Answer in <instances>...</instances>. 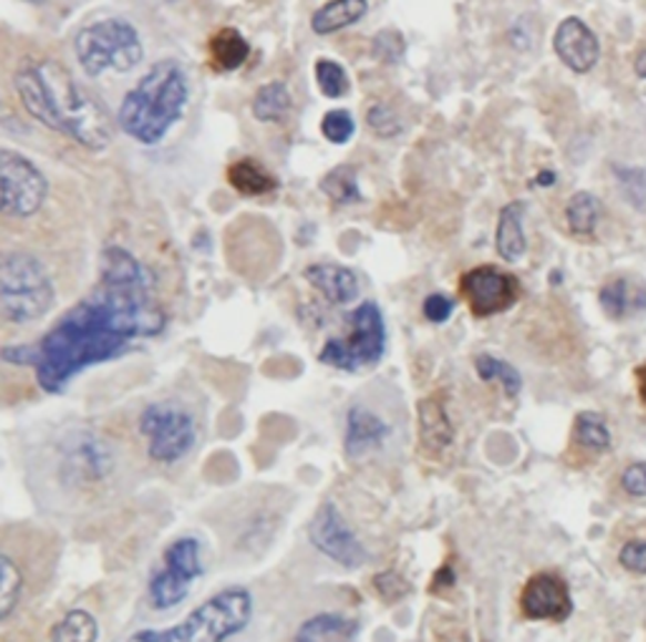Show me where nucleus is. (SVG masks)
Listing matches in <instances>:
<instances>
[{"mask_svg": "<svg viewBox=\"0 0 646 642\" xmlns=\"http://www.w3.org/2000/svg\"><path fill=\"white\" fill-rule=\"evenodd\" d=\"M162 328L165 310L154 296L152 272L124 247H106L91 296L71 308L39 343L8 348L3 358L33 365L41 389L59 393L81 371L112 361Z\"/></svg>", "mask_w": 646, "mask_h": 642, "instance_id": "1", "label": "nucleus"}, {"mask_svg": "<svg viewBox=\"0 0 646 642\" xmlns=\"http://www.w3.org/2000/svg\"><path fill=\"white\" fill-rule=\"evenodd\" d=\"M16 91L25 112L51 132L69 136L91 152L112 144V116L59 61L25 59L16 73Z\"/></svg>", "mask_w": 646, "mask_h": 642, "instance_id": "2", "label": "nucleus"}, {"mask_svg": "<svg viewBox=\"0 0 646 642\" xmlns=\"http://www.w3.org/2000/svg\"><path fill=\"white\" fill-rule=\"evenodd\" d=\"M187 79L175 61L162 59L124 96L116 122L134 142L154 146L170 134L187 106Z\"/></svg>", "mask_w": 646, "mask_h": 642, "instance_id": "3", "label": "nucleus"}, {"mask_svg": "<svg viewBox=\"0 0 646 642\" xmlns=\"http://www.w3.org/2000/svg\"><path fill=\"white\" fill-rule=\"evenodd\" d=\"M253 594L245 587H227L195 608L177 625L140 630L126 642H227L248 628Z\"/></svg>", "mask_w": 646, "mask_h": 642, "instance_id": "4", "label": "nucleus"}, {"mask_svg": "<svg viewBox=\"0 0 646 642\" xmlns=\"http://www.w3.org/2000/svg\"><path fill=\"white\" fill-rule=\"evenodd\" d=\"M57 290L45 265L29 252L0 255V315L16 325L41 320L53 308Z\"/></svg>", "mask_w": 646, "mask_h": 642, "instance_id": "5", "label": "nucleus"}, {"mask_svg": "<svg viewBox=\"0 0 646 642\" xmlns=\"http://www.w3.org/2000/svg\"><path fill=\"white\" fill-rule=\"evenodd\" d=\"M74 53L86 76L99 79L106 71L126 73L142 61L144 49L134 25L124 18H104L81 29Z\"/></svg>", "mask_w": 646, "mask_h": 642, "instance_id": "6", "label": "nucleus"}, {"mask_svg": "<svg viewBox=\"0 0 646 642\" xmlns=\"http://www.w3.org/2000/svg\"><path fill=\"white\" fill-rule=\"evenodd\" d=\"M387 348V328L377 302H361L351 315V328L343 338H331L318 353L321 363L339 371H361L377 365Z\"/></svg>", "mask_w": 646, "mask_h": 642, "instance_id": "7", "label": "nucleus"}, {"mask_svg": "<svg viewBox=\"0 0 646 642\" xmlns=\"http://www.w3.org/2000/svg\"><path fill=\"white\" fill-rule=\"evenodd\" d=\"M140 431L147 438V454L157 464H175L193 452L197 426L189 411L177 403H150L140 416Z\"/></svg>", "mask_w": 646, "mask_h": 642, "instance_id": "8", "label": "nucleus"}, {"mask_svg": "<svg viewBox=\"0 0 646 642\" xmlns=\"http://www.w3.org/2000/svg\"><path fill=\"white\" fill-rule=\"evenodd\" d=\"M203 574V545L195 537H180L167 547L162 567L150 580V602L154 610H172L187 600L193 584Z\"/></svg>", "mask_w": 646, "mask_h": 642, "instance_id": "9", "label": "nucleus"}, {"mask_svg": "<svg viewBox=\"0 0 646 642\" xmlns=\"http://www.w3.org/2000/svg\"><path fill=\"white\" fill-rule=\"evenodd\" d=\"M49 197V182L23 154L0 149V217H31Z\"/></svg>", "mask_w": 646, "mask_h": 642, "instance_id": "10", "label": "nucleus"}, {"mask_svg": "<svg viewBox=\"0 0 646 642\" xmlns=\"http://www.w3.org/2000/svg\"><path fill=\"white\" fill-rule=\"evenodd\" d=\"M308 539L324 557H329L331 562L341 567H349V570H357L369 557L361 539L353 535L349 521L343 519L341 509L334 501L318 507L311 527H308Z\"/></svg>", "mask_w": 646, "mask_h": 642, "instance_id": "11", "label": "nucleus"}, {"mask_svg": "<svg viewBox=\"0 0 646 642\" xmlns=\"http://www.w3.org/2000/svg\"><path fill=\"white\" fill-rule=\"evenodd\" d=\"M460 292L472 315L493 318L515 306L521 298V286L513 275L498 270L493 265H482V268H472L462 275Z\"/></svg>", "mask_w": 646, "mask_h": 642, "instance_id": "12", "label": "nucleus"}, {"mask_svg": "<svg viewBox=\"0 0 646 642\" xmlns=\"http://www.w3.org/2000/svg\"><path fill=\"white\" fill-rule=\"evenodd\" d=\"M521 612L527 620L563 622L571 614V594L558 574L539 572L521 592Z\"/></svg>", "mask_w": 646, "mask_h": 642, "instance_id": "13", "label": "nucleus"}, {"mask_svg": "<svg viewBox=\"0 0 646 642\" xmlns=\"http://www.w3.org/2000/svg\"><path fill=\"white\" fill-rule=\"evenodd\" d=\"M553 49L573 73H588L602 59V43L578 15H568L566 21L558 23L553 33Z\"/></svg>", "mask_w": 646, "mask_h": 642, "instance_id": "14", "label": "nucleus"}, {"mask_svg": "<svg viewBox=\"0 0 646 642\" xmlns=\"http://www.w3.org/2000/svg\"><path fill=\"white\" fill-rule=\"evenodd\" d=\"M391 428L384 418L367 406H351L346 414V454L351 458L367 456L375 448L384 446Z\"/></svg>", "mask_w": 646, "mask_h": 642, "instance_id": "15", "label": "nucleus"}, {"mask_svg": "<svg viewBox=\"0 0 646 642\" xmlns=\"http://www.w3.org/2000/svg\"><path fill=\"white\" fill-rule=\"evenodd\" d=\"M304 278L331 306H349L359 298V278L336 262H318L306 268Z\"/></svg>", "mask_w": 646, "mask_h": 642, "instance_id": "16", "label": "nucleus"}, {"mask_svg": "<svg viewBox=\"0 0 646 642\" xmlns=\"http://www.w3.org/2000/svg\"><path fill=\"white\" fill-rule=\"evenodd\" d=\"M604 313L612 320H626L646 310V286L642 280L614 278L598 292Z\"/></svg>", "mask_w": 646, "mask_h": 642, "instance_id": "17", "label": "nucleus"}, {"mask_svg": "<svg viewBox=\"0 0 646 642\" xmlns=\"http://www.w3.org/2000/svg\"><path fill=\"white\" fill-rule=\"evenodd\" d=\"M523 217H525V201L515 199L511 205L500 209L498 229H495V247L498 255L505 262H521V257L527 250L525 232H523Z\"/></svg>", "mask_w": 646, "mask_h": 642, "instance_id": "18", "label": "nucleus"}, {"mask_svg": "<svg viewBox=\"0 0 646 642\" xmlns=\"http://www.w3.org/2000/svg\"><path fill=\"white\" fill-rule=\"evenodd\" d=\"M420 438L434 454L444 452L454 442V428L440 396H430L420 403Z\"/></svg>", "mask_w": 646, "mask_h": 642, "instance_id": "19", "label": "nucleus"}, {"mask_svg": "<svg viewBox=\"0 0 646 642\" xmlns=\"http://www.w3.org/2000/svg\"><path fill=\"white\" fill-rule=\"evenodd\" d=\"M369 11L367 0H329L311 18V29L318 35L339 33L349 25L359 23Z\"/></svg>", "mask_w": 646, "mask_h": 642, "instance_id": "20", "label": "nucleus"}, {"mask_svg": "<svg viewBox=\"0 0 646 642\" xmlns=\"http://www.w3.org/2000/svg\"><path fill=\"white\" fill-rule=\"evenodd\" d=\"M357 635V622L341 618V614H316L301 622L296 630V642H346Z\"/></svg>", "mask_w": 646, "mask_h": 642, "instance_id": "21", "label": "nucleus"}, {"mask_svg": "<svg viewBox=\"0 0 646 642\" xmlns=\"http://www.w3.org/2000/svg\"><path fill=\"white\" fill-rule=\"evenodd\" d=\"M250 56V45L240 31L221 29L211 39V63L221 71L240 69Z\"/></svg>", "mask_w": 646, "mask_h": 642, "instance_id": "22", "label": "nucleus"}, {"mask_svg": "<svg viewBox=\"0 0 646 642\" xmlns=\"http://www.w3.org/2000/svg\"><path fill=\"white\" fill-rule=\"evenodd\" d=\"M230 185L248 197H260L276 189V177L258 159H238L227 169Z\"/></svg>", "mask_w": 646, "mask_h": 642, "instance_id": "23", "label": "nucleus"}, {"mask_svg": "<svg viewBox=\"0 0 646 642\" xmlns=\"http://www.w3.org/2000/svg\"><path fill=\"white\" fill-rule=\"evenodd\" d=\"M571 442L576 448H584L591 454H604L612 446V434H608L606 418L596 411H584L573 421V436Z\"/></svg>", "mask_w": 646, "mask_h": 642, "instance_id": "24", "label": "nucleus"}, {"mask_svg": "<svg viewBox=\"0 0 646 642\" xmlns=\"http://www.w3.org/2000/svg\"><path fill=\"white\" fill-rule=\"evenodd\" d=\"M290 112V91L284 81H270L253 96V116L263 124L284 122Z\"/></svg>", "mask_w": 646, "mask_h": 642, "instance_id": "25", "label": "nucleus"}, {"mask_svg": "<svg viewBox=\"0 0 646 642\" xmlns=\"http://www.w3.org/2000/svg\"><path fill=\"white\" fill-rule=\"evenodd\" d=\"M602 217V201L591 191H576L566 205V222L576 237H591Z\"/></svg>", "mask_w": 646, "mask_h": 642, "instance_id": "26", "label": "nucleus"}, {"mask_svg": "<svg viewBox=\"0 0 646 642\" xmlns=\"http://www.w3.org/2000/svg\"><path fill=\"white\" fill-rule=\"evenodd\" d=\"M99 622L86 610H71L53 625L51 642H96Z\"/></svg>", "mask_w": 646, "mask_h": 642, "instance_id": "27", "label": "nucleus"}, {"mask_svg": "<svg viewBox=\"0 0 646 642\" xmlns=\"http://www.w3.org/2000/svg\"><path fill=\"white\" fill-rule=\"evenodd\" d=\"M321 189L336 205H357V201H361L357 169L346 167V164L326 174L321 179Z\"/></svg>", "mask_w": 646, "mask_h": 642, "instance_id": "28", "label": "nucleus"}, {"mask_svg": "<svg viewBox=\"0 0 646 642\" xmlns=\"http://www.w3.org/2000/svg\"><path fill=\"white\" fill-rule=\"evenodd\" d=\"M23 592V572L16 559L0 552V622L11 618Z\"/></svg>", "mask_w": 646, "mask_h": 642, "instance_id": "29", "label": "nucleus"}, {"mask_svg": "<svg viewBox=\"0 0 646 642\" xmlns=\"http://www.w3.org/2000/svg\"><path fill=\"white\" fill-rule=\"evenodd\" d=\"M475 371L480 375L482 383H490V381H500L503 383V389L507 396H517L523 389V379L521 373H517L511 363L505 361H498L495 355H478L475 358Z\"/></svg>", "mask_w": 646, "mask_h": 642, "instance_id": "30", "label": "nucleus"}, {"mask_svg": "<svg viewBox=\"0 0 646 642\" xmlns=\"http://www.w3.org/2000/svg\"><path fill=\"white\" fill-rule=\"evenodd\" d=\"M314 73L316 84L326 99H341L349 94V76H346L341 63H336L331 59H318Z\"/></svg>", "mask_w": 646, "mask_h": 642, "instance_id": "31", "label": "nucleus"}, {"mask_svg": "<svg viewBox=\"0 0 646 642\" xmlns=\"http://www.w3.org/2000/svg\"><path fill=\"white\" fill-rule=\"evenodd\" d=\"M353 132H357V124H353V116L346 108H334V112L324 116L321 134L331 144H346L353 136Z\"/></svg>", "mask_w": 646, "mask_h": 642, "instance_id": "32", "label": "nucleus"}, {"mask_svg": "<svg viewBox=\"0 0 646 642\" xmlns=\"http://www.w3.org/2000/svg\"><path fill=\"white\" fill-rule=\"evenodd\" d=\"M367 122L371 132H375L377 136H384V139H391V136H397L399 132H402V122H399L394 108L387 104L371 106L367 114Z\"/></svg>", "mask_w": 646, "mask_h": 642, "instance_id": "33", "label": "nucleus"}, {"mask_svg": "<svg viewBox=\"0 0 646 642\" xmlns=\"http://www.w3.org/2000/svg\"><path fill=\"white\" fill-rule=\"evenodd\" d=\"M375 53L384 63H397L404 53V39L397 31H381L375 39Z\"/></svg>", "mask_w": 646, "mask_h": 642, "instance_id": "34", "label": "nucleus"}, {"mask_svg": "<svg viewBox=\"0 0 646 642\" xmlns=\"http://www.w3.org/2000/svg\"><path fill=\"white\" fill-rule=\"evenodd\" d=\"M618 565L634 574H646V539L626 542L618 552Z\"/></svg>", "mask_w": 646, "mask_h": 642, "instance_id": "35", "label": "nucleus"}, {"mask_svg": "<svg viewBox=\"0 0 646 642\" xmlns=\"http://www.w3.org/2000/svg\"><path fill=\"white\" fill-rule=\"evenodd\" d=\"M622 486L629 497L644 499L646 497V462H636L622 474Z\"/></svg>", "mask_w": 646, "mask_h": 642, "instance_id": "36", "label": "nucleus"}, {"mask_svg": "<svg viewBox=\"0 0 646 642\" xmlns=\"http://www.w3.org/2000/svg\"><path fill=\"white\" fill-rule=\"evenodd\" d=\"M422 310H424V318L430 320V323H448L450 320V315L454 313V302L450 300V298H444V296H430L424 300V306H422Z\"/></svg>", "mask_w": 646, "mask_h": 642, "instance_id": "37", "label": "nucleus"}, {"mask_svg": "<svg viewBox=\"0 0 646 642\" xmlns=\"http://www.w3.org/2000/svg\"><path fill=\"white\" fill-rule=\"evenodd\" d=\"M375 584H377V590H379L381 598H384L387 602H397L399 598H404L407 590H409L402 577L394 574V572L379 574L377 580H375Z\"/></svg>", "mask_w": 646, "mask_h": 642, "instance_id": "38", "label": "nucleus"}, {"mask_svg": "<svg viewBox=\"0 0 646 642\" xmlns=\"http://www.w3.org/2000/svg\"><path fill=\"white\" fill-rule=\"evenodd\" d=\"M636 383H639V396L646 406V365H639V369H636Z\"/></svg>", "mask_w": 646, "mask_h": 642, "instance_id": "39", "label": "nucleus"}, {"mask_svg": "<svg viewBox=\"0 0 646 642\" xmlns=\"http://www.w3.org/2000/svg\"><path fill=\"white\" fill-rule=\"evenodd\" d=\"M535 182H539V187H553L556 185V172H541Z\"/></svg>", "mask_w": 646, "mask_h": 642, "instance_id": "40", "label": "nucleus"}, {"mask_svg": "<svg viewBox=\"0 0 646 642\" xmlns=\"http://www.w3.org/2000/svg\"><path fill=\"white\" fill-rule=\"evenodd\" d=\"M634 71H636V76H639V79H646V51H642L639 56H636Z\"/></svg>", "mask_w": 646, "mask_h": 642, "instance_id": "41", "label": "nucleus"}, {"mask_svg": "<svg viewBox=\"0 0 646 642\" xmlns=\"http://www.w3.org/2000/svg\"><path fill=\"white\" fill-rule=\"evenodd\" d=\"M162 3H175V0H162Z\"/></svg>", "mask_w": 646, "mask_h": 642, "instance_id": "42", "label": "nucleus"}]
</instances>
